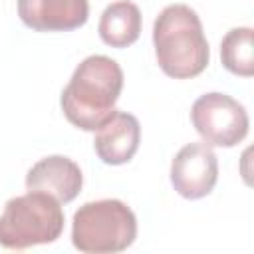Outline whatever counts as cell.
Segmentation results:
<instances>
[{"label":"cell","instance_id":"cell-2","mask_svg":"<svg viewBox=\"0 0 254 254\" xmlns=\"http://www.w3.org/2000/svg\"><path fill=\"white\" fill-rule=\"evenodd\" d=\"M153 44L159 67L175 79H189L208 65L210 50L200 18L187 4H171L153 24Z\"/></svg>","mask_w":254,"mask_h":254},{"label":"cell","instance_id":"cell-1","mask_svg":"<svg viewBox=\"0 0 254 254\" xmlns=\"http://www.w3.org/2000/svg\"><path fill=\"white\" fill-rule=\"evenodd\" d=\"M121 89V65L107 56H87L64 87L60 103L71 125L83 131H97L117 111L115 101Z\"/></svg>","mask_w":254,"mask_h":254},{"label":"cell","instance_id":"cell-6","mask_svg":"<svg viewBox=\"0 0 254 254\" xmlns=\"http://www.w3.org/2000/svg\"><path fill=\"white\" fill-rule=\"evenodd\" d=\"M216 179L218 161L206 143L185 145L171 163V183L175 190L189 200L206 196L214 189Z\"/></svg>","mask_w":254,"mask_h":254},{"label":"cell","instance_id":"cell-8","mask_svg":"<svg viewBox=\"0 0 254 254\" xmlns=\"http://www.w3.org/2000/svg\"><path fill=\"white\" fill-rule=\"evenodd\" d=\"M83 185L81 169L75 161L64 155H52L40 159L26 175V189L40 190L54 196L60 204L71 202Z\"/></svg>","mask_w":254,"mask_h":254},{"label":"cell","instance_id":"cell-4","mask_svg":"<svg viewBox=\"0 0 254 254\" xmlns=\"http://www.w3.org/2000/svg\"><path fill=\"white\" fill-rule=\"evenodd\" d=\"M64 230L60 202L40 190H28L4 204L0 214V246L24 250L36 244H50Z\"/></svg>","mask_w":254,"mask_h":254},{"label":"cell","instance_id":"cell-10","mask_svg":"<svg viewBox=\"0 0 254 254\" xmlns=\"http://www.w3.org/2000/svg\"><path fill=\"white\" fill-rule=\"evenodd\" d=\"M99 36L111 48H127L141 34V10L129 0L109 4L99 18Z\"/></svg>","mask_w":254,"mask_h":254},{"label":"cell","instance_id":"cell-5","mask_svg":"<svg viewBox=\"0 0 254 254\" xmlns=\"http://www.w3.org/2000/svg\"><path fill=\"white\" fill-rule=\"evenodd\" d=\"M190 121L208 147H234L248 135V113L226 93H204L190 107Z\"/></svg>","mask_w":254,"mask_h":254},{"label":"cell","instance_id":"cell-3","mask_svg":"<svg viewBox=\"0 0 254 254\" xmlns=\"http://www.w3.org/2000/svg\"><path fill=\"white\" fill-rule=\"evenodd\" d=\"M137 236L133 210L117 198L91 200L79 206L71 222V242L79 252L113 254L129 248Z\"/></svg>","mask_w":254,"mask_h":254},{"label":"cell","instance_id":"cell-11","mask_svg":"<svg viewBox=\"0 0 254 254\" xmlns=\"http://www.w3.org/2000/svg\"><path fill=\"white\" fill-rule=\"evenodd\" d=\"M220 60L222 65L242 77L254 73V56H252V28H232L220 42Z\"/></svg>","mask_w":254,"mask_h":254},{"label":"cell","instance_id":"cell-9","mask_svg":"<svg viewBox=\"0 0 254 254\" xmlns=\"http://www.w3.org/2000/svg\"><path fill=\"white\" fill-rule=\"evenodd\" d=\"M141 141V125L135 115L115 111L97 131L93 147L97 157L107 165H123L133 159Z\"/></svg>","mask_w":254,"mask_h":254},{"label":"cell","instance_id":"cell-7","mask_svg":"<svg viewBox=\"0 0 254 254\" xmlns=\"http://www.w3.org/2000/svg\"><path fill=\"white\" fill-rule=\"evenodd\" d=\"M20 20L36 32H69L87 22V0H18Z\"/></svg>","mask_w":254,"mask_h":254}]
</instances>
